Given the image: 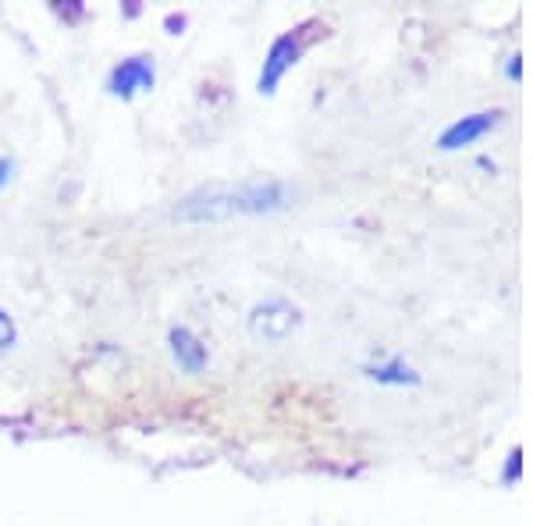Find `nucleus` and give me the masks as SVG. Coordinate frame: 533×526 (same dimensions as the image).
Returning a JSON list of instances; mask_svg holds the SVG:
<instances>
[{"label":"nucleus","instance_id":"f257e3e1","mask_svg":"<svg viewBox=\"0 0 533 526\" xmlns=\"http://www.w3.org/2000/svg\"><path fill=\"white\" fill-rule=\"evenodd\" d=\"M288 200L285 185L278 182H256V185H242V189H210V192H196L182 207L175 210L178 221H224V217H239V214H271L281 210Z\"/></svg>","mask_w":533,"mask_h":526},{"label":"nucleus","instance_id":"f03ea898","mask_svg":"<svg viewBox=\"0 0 533 526\" xmlns=\"http://www.w3.org/2000/svg\"><path fill=\"white\" fill-rule=\"evenodd\" d=\"M299 54H303V40H299L295 32H288V36L274 40L271 54H267V61H263V72H260V93H274V89H278V82L285 79L288 68L299 61Z\"/></svg>","mask_w":533,"mask_h":526},{"label":"nucleus","instance_id":"7ed1b4c3","mask_svg":"<svg viewBox=\"0 0 533 526\" xmlns=\"http://www.w3.org/2000/svg\"><path fill=\"white\" fill-rule=\"evenodd\" d=\"M153 61L150 57H128V61H121L118 68L111 72V93L114 96H132L139 93V89H153Z\"/></svg>","mask_w":533,"mask_h":526},{"label":"nucleus","instance_id":"20e7f679","mask_svg":"<svg viewBox=\"0 0 533 526\" xmlns=\"http://www.w3.org/2000/svg\"><path fill=\"white\" fill-rule=\"evenodd\" d=\"M292 324H295V310L278 303V299L256 306V313H253V331L263 338H285L288 331H292Z\"/></svg>","mask_w":533,"mask_h":526},{"label":"nucleus","instance_id":"39448f33","mask_svg":"<svg viewBox=\"0 0 533 526\" xmlns=\"http://www.w3.org/2000/svg\"><path fill=\"white\" fill-rule=\"evenodd\" d=\"M171 352H175L178 367H182L185 374H199V370L207 367V345L199 342L192 331H185V327H175V331H171Z\"/></svg>","mask_w":533,"mask_h":526},{"label":"nucleus","instance_id":"423d86ee","mask_svg":"<svg viewBox=\"0 0 533 526\" xmlns=\"http://www.w3.org/2000/svg\"><path fill=\"white\" fill-rule=\"evenodd\" d=\"M494 118H498V114H473V118L455 121V125L448 128L445 136H441V150H459V146H466V143H473V139H480L487 128L494 125Z\"/></svg>","mask_w":533,"mask_h":526},{"label":"nucleus","instance_id":"0eeeda50","mask_svg":"<svg viewBox=\"0 0 533 526\" xmlns=\"http://www.w3.org/2000/svg\"><path fill=\"white\" fill-rule=\"evenodd\" d=\"M366 374L374 377L377 384H413V381H416V377L409 374V370L402 367V363H388V367H370Z\"/></svg>","mask_w":533,"mask_h":526},{"label":"nucleus","instance_id":"6e6552de","mask_svg":"<svg viewBox=\"0 0 533 526\" xmlns=\"http://www.w3.org/2000/svg\"><path fill=\"white\" fill-rule=\"evenodd\" d=\"M11 345H15V320L0 310V352L11 349Z\"/></svg>","mask_w":533,"mask_h":526},{"label":"nucleus","instance_id":"1a4fd4ad","mask_svg":"<svg viewBox=\"0 0 533 526\" xmlns=\"http://www.w3.org/2000/svg\"><path fill=\"white\" fill-rule=\"evenodd\" d=\"M8 178H11V160H0V189L8 185Z\"/></svg>","mask_w":533,"mask_h":526},{"label":"nucleus","instance_id":"9d476101","mask_svg":"<svg viewBox=\"0 0 533 526\" xmlns=\"http://www.w3.org/2000/svg\"><path fill=\"white\" fill-rule=\"evenodd\" d=\"M182 25H185V18H182V15H178V18L171 15V18H168V29H182Z\"/></svg>","mask_w":533,"mask_h":526}]
</instances>
